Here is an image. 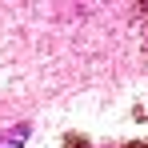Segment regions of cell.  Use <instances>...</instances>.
Returning <instances> with one entry per match:
<instances>
[{
	"mask_svg": "<svg viewBox=\"0 0 148 148\" xmlns=\"http://www.w3.org/2000/svg\"><path fill=\"white\" fill-rule=\"evenodd\" d=\"M28 136H32V124H8V128H0V148H24Z\"/></svg>",
	"mask_w": 148,
	"mask_h": 148,
	"instance_id": "1",
	"label": "cell"
},
{
	"mask_svg": "<svg viewBox=\"0 0 148 148\" xmlns=\"http://www.w3.org/2000/svg\"><path fill=\"white\" fill-rule=\"evenodd\" d=\"M128 148H148V140H136V144H128Z\"/></svg>",
	"mask_w": 148,
	"mask_h": 148,
	"instance_id": "2",
	"label": "cell"
}]
</instances>
